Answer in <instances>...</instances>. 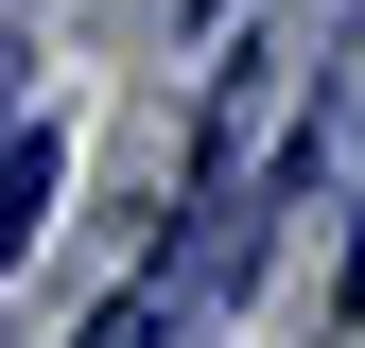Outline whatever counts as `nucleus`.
Instances as JSON below:
<instances>
[{"label": "nucleus", "mask_w": 365, "mask_h": 348, "mask_svg": "<svg viewBox=\"0 0 365 348\" xmlns=\"http://www.w3.org/2000/svg\"><path fill=\"white\" fill-rule=\"evenodd\" d=\"M331 314L365 331V192H348V244H331Z\"/></svg>", "instance_id": "3"}, {"label": "nucleus", "mask_w": 365, "mask_h": 348, "mask_svg": "<svg viewBox=\"0 0 365 348\" xmlns=\"http://www.w3.org/2000/svg\"><path fill=\"white\" fill-rule=\"evenodd\" d=\"M192 18H226V0H192Z\"/></svg>", "instance_id": "4"}, {"label": "nucleus", "mask_w": 365, "mask_h": 348, "mask_svg": "<svg viewBox=\"0 0 365 348\" xmlns=\"http://www.w3.org/2000/svg\"><path fill=\"white\" fill-rule=\"evenodd\" d=\"M53 174H70V140H53V122H18V209H0V227H18V244L53 227Z\"/></svg>", "instance_id": "2"}, {"label": "nucleus", "mask_w": 365, "mask_h": 348, "mask_svg": "<svg viewBox=\"0 0 365 348\" xmlns=\"http://www.w3.org/2000/svg\"><path fill=\"white\" fill-rule=\"evenodd\" d=\"M192 296H209V279H192V244H157V261H140V279H122L70 348H174V331H192Z\"/></svg>", "instance_id": "1"}]
</instances>
